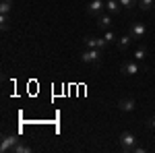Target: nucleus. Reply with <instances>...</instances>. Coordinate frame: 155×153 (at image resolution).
Wrapping results in <instances>:
<instances>
[{
  "label": "nucleus",
  "mask_w": 155,
  "mask_h": 153,
  "mask_svg": "<svg viewBox=\"0 0 155 153\" xmlns=\"http://www.w3.org/2000/svg\"><path fill=\"white\" fill-rule=\"evenodd\" d=\"M101 50H95V48H87V50H83L81 54H79V60L81 62H85V64H99V60H101Z\"/></svg>",
  "instance_id": "1"
},
{
  "label": "nucleus",
  "mask_w": 155,
  "mask_h": 153,
  "mask_svg": "<svg viewBox=\"0 0 155 153\" xmlns=\"http://www.w3.org/2000/svg\"><path fill=\"white\" fill-rule=\"evenodd\" d=\"M143 71H147V66L141 64V62H137V60H126V62L120 64V72L122 75H128V77L139 75V72H143Z\"/></svg>",
  "instance_id": "2"
},
{
  "label": "nucleus",
  "mask_w": 155,
  "mask_h": 153,
  "mask_svg": "<svg viewBox=\"0 0 155 153\" xmlns=\"http://www.w3.org/2000/svg\"><path fill=\"white\" fill-rule=\"evenodd\" d=\"M118 141H120V149H122L124 153H132V149L137 147V137H134L132 132H128V130L120 132Z\"/></svg>",
  "instance_id": "3"
},
{
  "label": "nucleus",
  "mask_w": 155,
  "mask_h": 153,
  "mask_svg": "<svg viewBox=\"0 0 155 153\" xmlns=\"http://www.w3.org/2000/svg\"><path fill=\"white\" fill-rule=\"evenodd\" d=\"M21 141L17 135H2V139H0V151L2 153H8L15 149V145Z\"/></svg>",
  "instance_id": "4"
},
{
  "label": "nucleus",
  "mask_w": 155,
  "mask_h": 153,
  "mask_svg": "<svg viewBox=\"0 0 155 153\" xmlns=\"http://www.w3.org/2000/svg\"><path fill=\"white\" fill-rule=\"evenodd\" d=\"M85 48H95V50H101V52H106L107 48V42L104 39V37H93V35H87L83 39Z\"/></svg>",
  "instance_id": "5"
},
{
  "label": "nucleus",
  "mask_w": 155,
  "mask_h": 153,
  "mask_svg": "<svg viewBox=\"0 0 155 153\" xmlns=\"http://www.w3.org/2000/svg\"><path fill=\"white\" fill-rule=\"evenodd\" d=\"M104 11H106V0H91L87 4V15L91 17H99Z\"/></svg>",
  "instance_id": "6"
},
{
  "label": "nucleus",
  "mask_w": 155,
  "mask_h": 153,
  "mask_svg": "<svg viewBox=\"0 0 155 153\" xmlns=\"http://www.w3.org/2000/svg\"><path fill=\"white\" fill-rule=\"evenodd\" d=\"M128 33L132 35V39H143L145 33H147V27H145V23H141V21H132Z\"/></svg>",
  "instance_id": "7"
},
{
  "label": "nucleus",
  "mask_w": 155,
  "mask_h": 153,
  "mask_svg": "<svg viewBox=\"0 0 155 153\" xmlns=\"http://www.w3.org/2000/svg\"><path fill=\"white\" fill-rule=\"evenodd\" d=\"M95 25H97V29L107 31V29L112 27V15H110V12H101L99 17H95Z\"/></svg>",
  "instance_id": "8"
},
{
  "label": "nucleus",
  "mask_w": 155,
  "mask_h": 153,
  "mask_svg": "<svg viewBox=\"0 0 155 153\" xmlns=\"http://www.w3.org/2000/svg\"><path fill=\"white\" fill-rule=\"evenodd\" d=\"M134 108H137V101H134L132 97H122V99H118V110L120 112H134Z\"/></svg>",
  "instance_id": "9"
},
{
  "label": "nucleus",
  "mask_w": 155,
  "mask_h": 153,
  "mask_svg": "<svg viewBox=\"0 0 155 153\" xmlns=\"http://www.w3.org/2000/svg\"><path fill=\"white\" fill-rule=\"evenodd\" d=\"M132 42H134V39H132V35H130V33H126L124 37H118V42H116V48H118L120 52H124V50H128V48H130Z\"/></svg>",
  "instance_id": "10"
},
{
  "label": "nucleus",
  "mask_w": 155,
  "mask_h": 153,
  "mask_svg": "<svg viewBox=\"0 0 155 153\" xmlns=\"http://www.w3.org/2000/svg\"><path fill=\"white\" fill-rule=\"evenodd\" d=\"M106 11L110 15H118L122 11V4H120V0H106Z\"/></svg>",
  "instance_id": "11"
},
{
  "label": "nucleus",
  "mask_w": 155,
  "mask_h": 153,
  "mask_svg": "<svg viewBox=\"0 0 155 153\" xmlns=\"http://www.w3.org/2000/svg\"><path fill=\"white\" fill-rule=\"evenodd\" d=\"M12 153H31V147L27 145V143H23V139L15 145V149H12Z\"/></svg>",
  "instance_id": "12"
},
{
  "label": "nucleus",
  "mask_w": 155,
  "mask_h": 153,
  "mask_svg": "<svg viewBox=\"0 0 155 153\" xmlns=\"http://www.w3.org/2000/svg\"><path fill=\"white\" fill-rule=\"evenodd\" d=\"M12 11V0H2L0 2V15H11Z\"/></svg>",
  "instance_id": "13"
},
{
  "label": "nucleus",
  "mask_w": 155,
  "mask_h": 153,
  "mask_svg": "<svg viewBox=\"0 0 155 153\" xmlns=\"http://www.w3.org/2000/svg\"><path fill=\"white\" fill-rule=\"evenodd\" d=\"M132 56H134V60H137V62H143V60H145V56H147V48H145V46L137 48Z\"/></svg>",
  "instance_id": "14"
},
{
  "label": "nucleus",
  "mask_w": 155,
  "mask_h": 153,
  "mask_svg": "<svg viewBox=\"0 0 155 153\" xmlns=\"http://www.w3.org/2000/svg\"><path fill=\"white\" fill-rule=\"evenodd\" d=\"M141 11H151L155 8V0H139V4H137Z\"/></svg>",
  "instance_id": "15"
},
{
  "label": "nucleus",
  "mask_w": 155,
  "mask_h": 153,
  "mask_svg": "<svg viewBox=\"0 0 155 153\" xmlns=\"http://www.w3.org/2000/svg\"><path fill=\"white\" fill-rule=\"evenodd\" d=\"M8 27H11V15H0V29L8 31Z\"/></svg>",
  "instance_id": "16"
},
{
  "label": "nucleus",
  "mask_w": 155,
  "mask_h": 153,
  "mask_svg": "<svg viewBox=\"0 0 155 153\" xmlns=\"http://www.w3.org/2000/svg\"><path fill=\"white\" fill-rule=\"evenodd\" d=\"M104 39H106L107 44H116V42H118V37H116V33H114L112 29H107L106 33H104Z\"/></svg>",
  "instance_id": "17"
},
{
  "label": "nucleus",
  "mask_w": 155,
  "mask_h": 153,
  "mask_svg": "<svg viewBox=\"0 0 155 153\" xmlns=\"http://www.w3.org/2000/svg\"><path fill=\"white\" fill-rule=\"evenodd\" d=\"M120 4H122V8L130 11L132 6H137V4H139V0H120Z\"/></svg>",
  "instance_id": "18"
},
{
  "label": "nucleus",
  "mask_w": 155,
  "mask_h": 153,
  "mask_svg": "<svg viewBox=\"0 0 155 153\" xmlns=\"http://www.w3.org/2000/svg\"><path fill=\"white\" fill-rule=\"evenodd\" d=\"M132 153H145V147H141V145H137V147L132 149Z\"/></svg>",
  "instance_id": "19"
},
{
  "label": "nucleus",
  "mask_w": 155,
  "mask_h": 153,
  "mask_svg": "<svg viewBox=\"0 0 155 153\" xmlns=\"http://www.w3.org/2000/svg\"><path fill=\"white\" fill-rule=\"evenodd\" d=\"M147 126H149V128H155V118H149V120H147Z\"/></svg>",
  "instance_id": "20"
}]
</instances>
